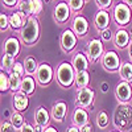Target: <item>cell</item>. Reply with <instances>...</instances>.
<instances>
[{"instance_id":"b9f144b4","label":"cell","mask_w":132,"mask_h":132,"mask_svg":"<svg viewBox=\"0 0 132 132\" xmlns=\"http://www.w3.org/2000/svg\"><path fill=\"white\" fill-rule=\"evenodd\" d=\"M107 87H108V83H107V82H103V83H102V91H103V93L107 91Z\"/></svg>"},{"instance_id":"60d3db41","label":"cell","mask_w":132,"mask_h":132,"mask_svg":"<svg viewBox=\"0 0 132 132\" xmlns=\"http://www.w3.org/2000/svg\"><path fill=\"white\" fill-rule=\"evenodd\" d=\"M68 132H81V128H78V127H74V126H71L69 129H68Z\"/></svg>"},{"instance_id":"484cf974","label":"cell","mask_w":132,"mask_h":132,"mask_svg":"<svg viewBox=\"0 0 132 132\" xmlns=\"http://www.w3.org/2000/svg\"><path fill=\"white\" fill-rule=\"evenodd\" d=\"M119 73L124 82L131 83L132 82V62H124L122 65V68H120Z\"/></svg>"},{"instance_id":"1f68e13d","label":"cell","mask_w":132,"mask_h":132,"mask_svg":"<svg viewBox=\"0 0 132 132\" xmlns=\"http://www.w3.org/2000/svg\"><path fill=\"white\" fill-rule=\"evenodd\" d=\"M15 63H16V61H15V58H12V57H9V56H3V60H2V65H3V68L4 69H7V70H12V68L15 66Z\"/></svg>"},{"instance_id":"f546056e","label":"cell","mask_w":132,"mask_h":132,"mask_svg":"<svg viewBox=\"0 0 132 132\" xmlns=\"http://www.w3.org/2000/svg\"><path fill=\"white\" fill-rule=\"evenodd\" d=\"M30 3V12H32V16H36L41 12L42 9V2L40 0H29Z\"/></svg>"},{"instance_id":"44dd1931","label":"cell","mask_w":132,"mask_h":132,"mask_svg":"<svg viewBox=\"0 0 132 132\" xmlns=\"http://www.w3.org/2000/svg\"><path fill=\"white\" fill-rule=\"evenodd\" d=\"M28 17L24 16L21 12H16V13H12L9 16V27L12 29H23L24 24L27 23Z\"/></svg>"},{"instance_id":"4fadbf2b","label":"cell","mask_w":132,"mask_h":132,"mask_svg":"<svg viewBox=\"0 0 132 132\" xmlns=\"http://www.w3.org/2000/svg\"><path fill=\"white\" fill-rule=\"evenodd\" d=\"M75 36H85L89 30V23L83 16H75L73 20V29H71Z\"/></svg>"},{"instance_id":"d6986e66","label":"cell","mask_w":132,"mask_h":132,"mask_svg":"<svg viewBox=\"0 0 132 132\" xmlns=\"http://www.w3.org/2000/svg\"><path fill=\"white\" fill-rule=\"evenodd\" d=\"M66 112H68V104L65 102H57L52 108V118L56 122H62Z\"/></svg>"},{"instance_id":"30bf717a","label":"cell","mask_w":132,"mask_h":132,"mask_svg":"<svg viewBox=\"0 0 132 132\" xmlns=\"http://www.w3.org/2000/svg\"><path fill=\"white\" fill-rule=\"evenodd\" d=\"M75 45H77L75 33L71 29H66L65 32H62V36H61V48H62V50L69 53L75 48Z\"/></svg>"},{"instance_id":"ffe728a7","label":"cell","mask_w":132,"mask_h":132,"mask_svg":"<svg viewBox=\"0 0 132 132\" xmlns=\"http://www.w3.org/2000/svg\"><path fill=\"white\" fill-rule=\"evenodd\" d=\"M13 106L16 108V111L20 112V111H25L29 106V98L28 95H25L24 93H17L15 94L13 96Z\"/></svg>"},{"instance_id":"bcb514c9","label":"cell","mask_w":132,"mask_h":132,"mask_svg":"<svg viewBox=\"0 0 132 132\" xmlns=\"http://www.w3.org/2000/svg\"><path fill=\"white\" fill-rule=\"evenodd\" d=\"M129 57H131V60H132V44L129 45Z\"/></svg>"},{"instance_id":"5b68a950","label":"cell","mask_w":132,"mask_h":132,"mask_svg":"<svg viewBox=\"0 0 132 132\" xmlns=\"http://www.w3.org/2000/svg\"><path fill=\"white\" fill-rule=\"evenodd\" d=\"M102 65H103V68L108 71H116V70H120V68H122V65H120V58L114 50L104 52L103 57H102Z\"/></svg>"},{"instance_id":"f1b7e54d","label":"cell","mask_w":132,"mask_h":132,"mask_svg":"<svg viewBox=\"0 0 132 132\" xmlns=\"http://www.w3.org/2000/svg\"><path fill=\"white\" fill-rule=\"evenodd\" d=\"M0 90H2V93L9 90V75H7L3 70L0 73Z\"/></svg>"},{"instance_id":"5bb4252c","label":"cell","mask_w":132,"mask_h":132,"mask_svg":"<svg viewBox=\"0 0 132 132\" xmlns=\"http://www.w3.org/2000/svg\"><path fill=\"white\" fill-rule=\"evenodd\" d=\"M94 24H95V28L99 29V30H106L108 29V25H110V15L107 11H98L95 17H94Z\"/></svg>"},{"instance_id":"e575fe53","label":"cell","mask_w":132,"mask_h":132,"mask_svg":"<svg viewBox=\"0 0 132 132\" xmlns=\"http://www.w3.org/2000/svg\"><path fill=\"white\" fill-rule=\"evenodd\" d=\"M0 132H16V129H15V127L12 126L11 122H4V123H2Z\"/></svg>"},{"instance_id":"603a6c76","label":"cell","mask_w":132,"mask_h":132,"mask_svg":"<svg viewBox=\"0 0 132 132\" xmlns=\"http://www.w3.org/2000/svg\"><path fill=\"white\" fill-rule=\"evenodd\" d=\"M35 89H36V83H35V79L32 77H24L23 78V83H21V93H24L25 95H32L35 93Z\"/></svg>"},{"instance_id":"d590c367","label":"cell","mask_w":132,"mask_h":132,"mask_svg":"<svg viewBox=\"0 0 132 132\" xmlns=\"http://www.w3.org/2000/svg\"><path fill=\"white\" fill-rule=\"evenodd\" d=\"M111 4H112L111 0H96V5L102 11H106V8H110Z\"/></svg>"},{"instance_id":"f35d334b","label":"cell","mask_w":132,"mask_h":132,"mask_svg":"<svg viewBox=\"0 0 132 132\" xmlns=\"http://www.w3.org/2000/svg\"><path fill=\"white\" fill-rule=\"evenodd\" d=\"M81 132H94V128H93V126L89 123V124H86L85 127L81 128Z\"/></svg>"},{"instance_id":"74e56055","label":"cell","mask_w":132,"mask_h":132,"mask_svg":"<svg viewBox=\"0 0 132 132\" xmlns=\"http://www.w3.org/2000/svg\"><path fill=\"white\" fill-rule=\"evenodd\" d=\"M20 132H36V129H35V127H32L29 123H25L23 126V128L20 129Z\"/></svg>"},{"instance_id":"2e32d148","label":"cell","mask_w":132,"mask_h":132,"mask_svg":"<svg viewBox=\"0 0 132 132\" xmlns=\"http://www.w3.org/2000/svg\"><path fill=\"white\" fill-rule=\"evenodd\" d=\"M131 41V36L126 29H118V32L114 35V42L115 46L119 49H124Z\"/></svg>"},{"instance_id":"7bdbcfd3","label":"cell","mask_w":132,"mask_h":132,"mask_svg":"<svg viewBox=\"0 0 132 132\" xmlns=\"http://www.w3.org/2000/svg\"><path fill=\"white\" fill-rule=\"evenodd\" d=\"M44 132H57V129L53 128V127H48V128H45V131H44Z\"/></svg>"},{"instance_id":"52a82bcc","label":"cell","mask_w":132,"mask_h":132,"mask_svg":"<svg viewBox=\"0 0 132 132\" xmlns=\"http://www.w3.org/2000/svg\"><path fill=\"white\" fill-rule=\"evenodd\" d=\"M115 96L120 103H128L132 98V86L128 82L122 81L120 83H118L116 89H115Z\"/></svg>"},{"instance_id":"ba28073f","label":"cell","mask_w":132,"mask_h":132,"mask_svg":"<svg viewBox=\"0 0 132 132\" xmlns=\"http://www.w3.org/2000/svg\"><path fill=\"white\" fill-rule=\"evenodd\" d=\"M104 54V49H103V44L101 40L98 38H93L89 45H87V56H89L90 61L95 62L99 58H102Z\"/></svg>"},{"instance_id":"4dcf8cb0","label":"cell","mask_w":132,"mask_h":132,"mask_svg":"<svg viewBox=\"0 0 132 132\" xmlns=\"http://www.w3.org/2000/svg\"><path fill=\"white\" fill-rule=\"evenodd\" d=\"M68 4H69L70 9L75 11V12H79V11L85 7L86 2L85 0H70V2H68Z\"/></svg>"},{"instance_id":"ab89813d","label":"cell","mask_w":132,"mask_h":132,"mask_svg":"<svg viewBox=\"0 0 132 132\" xmlns=\"http://www.w3.org/2000/svg\"><path fill=\"white\" fill-rule=\"evenodd\" d=\"M3 5H5V7H15L19 2H16V0H13V2H8V0H3Z\"/></svg>"},{"instance_id":"7402d4cb","label":"cell","mask_w":132,"mask_h":132,"mask_svg":"<svg viewBox=\"0 0 132 132\" xmlns=\"http://www.w3.org/2000/svg\"><path fill=\"white\" fill-rule=\"evenodd\" d=\"M38 63L36 61L35 57H27L25 61H24V69H25V74L28 77H32V75H36L37 70H38Z\"/></svg>"},{"instance_id":"9c48e42d","label":"cell","mask_w":132,"mask_h":132,"mask_svg":"<svg viewBox=\"0 0 132 132\" xmlns=\"http://www.w3.org/2000/svg\"><path fill=\"white\" fill-rule=\"evenodd\" d=\"M36 79L42 86L49 85L52 82V79H53V69L48 63H41L38 66L37 73H36Z\"/></svg>"},{"instance_id":"277c9868","label":"cell","mask_w":132,"mask_h":132,"mask_svg":"<svg viewBox=\"0 0 132 132\" xmlns=\"http://www.w3.org/2000/svg\"><path fill=\"white\" fill-rule=\"evenodd\" d=\"M114 19L120 27H126L131 20V8L124 3H118L114 8Z\"/></svg>"},{"instance_id":"4316f807","label":"cell","mask_w":132,"mask_h":132,"mask_svg":"<svg viewBox=\"0 0 132 132\" xmlns=\"http://www.w3.org/2000/svg\"><path fill=\"white\" fill-rule=\"evenodd\" d=\"M11 123H12V126L15 127V129H19V131L23 128V126L25 124L24 118H23V115H21L20 112H13L12 114V116H11Z\"/></svg>"},{"instance_id":"3957f363","label":"cell","mask_w":132,"mask_h":132,"mask_svg":"<svg viewBox=\"0 0 132 132\" xmlns=\"http://www.w3.org/2000/svg\"><path fill=\"white\" fill-rule=\"evenodd\" d=\"M75 75H77V73L73 68V65L69 62H62L58 66L57 73H56L58 83L62 87H65V89H69L70 86H73L75 83Z\"/></svg>"},{"instance_id":"8d00e7d4","label":"cell","mask_w":132,"mask_h":132,"mask_svg":"<svg viewBox=\"0 0 132 132\" xmlns=\"http://www.w3.org/2000/svg\"><path fill=\"white\" fill-rule=\"evenodd\" d=\"M102 38L104 40V41H110V40H112V32L110 30V28L108 29H106V30H103L102 32Z\"/></svg>"},{"instance_id":"e0dca14e","label":"cell","mask_w":132,"mask_h":132,"mask_svg":"<svg viewBox=\"0 0 132 132\" xmlns=\"http://www.w3.org/2000/svg\"><path fill=\"white\" fill-rule=\"evenodd\" d=\"M35 120H36V124L42 127L44 129L48 128V124H49V120H50V115L48 112V110L45 107L40 106L37 110H36V114H35Z\"/></svg>"},{"instance_id":"ac0fdd59","label":"cell","mask_w":132,"mask_h":132,"mask_svg":"<svg viewBox=\"0 0 132 132\" xmlns=\"http://www.w3.org/2000/svg\"><path fill=\"white\" fill-rule=\"evenodd\" d=\"M71 65L75 70V73H81V71H87V68H89V61H87L86 56L82 53H77L73 57Z\"/></svg>"},{"instance_id":"6da1fadb","label":"cell","mask_w":132,"mask_h":132,"mask_svg":"<svg viewBox=\"0 0 132 132\" xmlns=\"http://www.w3.org/2000/svg\"><path fill=\"white\" fill-rule=\"evenodd\" d=\"M40 37V25H38V20L36 16H30L28 17L27 23L24 24L23 29L20 30V38L25 45L30 46L33 44H36Z\"/></svg>"},{"instance_id":"d6a6232c","label":"cell","mask_w":132,"mask_h":132,"mask_svg":"<svg viewBox=\"0 0 132 132\" xmlns=\"http://www.w3.org/2000/svg\"><path fill=\"white\" fill-rule=\"evenodd\" d=\"M11 73H15V74H17V75H20L21 78H24V73H25V69H24V65L21 63V62H17L16 61V63H15V66L12 68V70H11Z\"/></svg>"},{"instance_id":"7c38bea8","label":"cell","mask_w":132,"mask_h":132,"mask_svg":"<svg viewBox=\"0 0 132 132\" xmlns=\"http://www.w3.org/2000/svg\"><path fill=\"white\" fill-rule=\"evenodd\" d=\"M54 19H56L60 24L66 23L70 17V7L68 3H58L54 8V13H53Z\"/></svg>"},{"instance_id":"8992f818","label":"cell","mask_w":132,"mask_h":132,"mask_svg":"<svg viewBox=\"0 0 132 132\" xmlns=\"http://www.w3.org/2000/svg\"><path fill=\"white\" fill-rule=\"evenodd\" d=\"M94 102V91L90 89V87H86V89H81L78 90V94H77V101L75 104L78 106V108H87L90 107Z\"/></svg>"},{"instance_id":"9a60e30c","label":"cell","mask_w":132,"mask_h":132,"mask_svg":"<svg viewBox=\"0 0 132 132\" xmlns=\"http://www.w3.org/2000/svg\"><path fill=\"white\" fill-rule=\"evenodd\" d=\"M86 124H89V114L83 108H75V111L73 114V126L82 128Z\"/></svg>"},{"instance_id":"7dc6e473","label":"cell","mask_w":132,"mask_h":132,"mask_svg":"<svg viewBox=\"0 0 132 132\" xmlns=\"http://www.w3.org/2000/svg\"><path fill=\"white\" fill-rule=\"evenodd\" d=\"M112 132H119V131H112Z\"/></svg>"},{"instance_id":"8fae6325","label":"cell","mask_w":132,"mask_h":132,"mask_svg":"<svg viewBox=\"0 0 132 132\" xmlns=\"http://www.w3.org/2000/svg\"><path fill=\"white\" fill-rule=\"evenodd\" d=\"M20 53V41L16 37H9L4 42V54L12 58H16Z\"/></svg>"},{"instance_id":"f6af8a7d","label":"cell","mask_w":132,"mask_h":132,"mask_svg":"<svg viewBox=\"0 0 132 132\" xmlns=\"http://www.w3.org/2000/svg\"><path fill=\"white\" fill-rule=\"evenodd\" d=\"M123 3H124V4H126V5H128V7H129V8H131V7H132V0H131V2H128V0H124V2H123Z\"/></svg>"},{"instance_id":"836d02e7","label":"cell","mask_w":132,"mask_h":132,"mask_svg":"<svg viewBox=\"0 0 132 132\" xmlns=\"http://www.w3.org/2000/svg\"><path fill=\"white\" fill-rule=\"evenodd\" d=\"M8 27H9V17L7 15L2 13L0 15V29L3 32V30H7Z\"/></svg>"},{"instance_id":"ee69618b","label":"cell","mask_w":132,"mask_h":132,"mask_svg":"<svg viewBox=\"0 0 132 132\" xmlns=\"http://www.w3.org/2000/svg\"><path fill=\"white\" fill-rule=\"evenodd\" d=\"M35 129H36V132H44V131H45V129H44L42 127H40V126H37V124H36Z\"/></svg>"},{"instance_id":"cb8c5ba5","label":"cell","mask_w":132,"mask_h":132,"mask_svg":"<svg viewBox=\"0 0 132 132\" xmlns=\"http://www.w3.org/2000/svg\"><path fill=\"white\" fill-rule=\"evenodd\" d=\"M21 83H23V78L15 73H9V90L13 93H20L21 91Z\"/></svg>"},{"instance_id":"7a4b0ae2","label":"cell","mask_w":132,"mask_h":132,"mask_svg":"<svg viewBox=\"0 0 132 132\" xmlns=\"http://www.w3.org/2000/svg\"><path fill=\"white\" fill-rule=\"evenodd\" d=\"M114 123H115V127L119 128L120 131H123V132L129 131V128L132 127V110H131V107H128L126 104L119 106L118 110L115 111Z\"/></svg>"},{"instance_id":"d4e9b609","label":"cell","mask_w":132,"mask_h":132,"mask_svg":"<svg viewBox=\"0 0 132 132\" xmlns=\"http://www.w3.org/2000/svg\"><path fill=\"white\" fill-rule=\"evenodd\" d=\"M90 83V75L89 71H81V73H77L75 75V85L78 86V89H86Z\"/></svg>"},{"instance_id":"83f0119b","label":"cell","mask_w":132,"mask_h":132,"mask_svg":"<svg viewBox=\"0 0 132 132\" xmlns=\"http://www.w3.org/2000/svg\"><path fill=\"white\" fill-rule=\"evenodd\" d=\"M96 124H98V127L101 129H104V128L108 127L110 119H108V115H107L106 111H101L98 114V116H96Z\"/></svg>"}]
</instances>
